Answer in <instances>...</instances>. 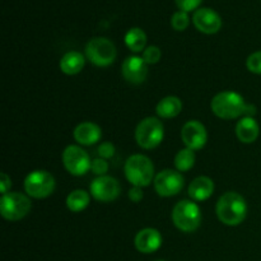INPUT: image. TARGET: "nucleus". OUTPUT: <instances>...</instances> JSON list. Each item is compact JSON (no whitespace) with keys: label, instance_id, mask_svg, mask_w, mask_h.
<instances>
[{"label":"nucleus","instance_id":"2f4dec72","mask_svg":"<svg viewBox=\"0 0 261 261\" xmlns=\"http://www.w3.org/2000/svg\"><path fill=\"white\" fill-rule=\"evenodd\" d=\"M161 261H163V260H161Z\"/></svg>","mask_w":261,"mask_h":261},{"label":"nucleus","instance_id":"423d86ee","mask_svg":"<svg viewBox=\"0 0 261 261\" xmlns=\"http://www.w3.org/2000/svg\"><path fill=\"white\" fill-rule=\"evenodd\" d=\"M31 200L20 193H8L0 199V213L7 221L15 222L24 218L31 211Z\"/></svg>","mask_w":261,"mask_h":261},{"label":"nucleus","instance_id":"393cba45","mask_svg":"<svg viewBox=\"0 0 261 261\" xmlns=\"http://www.w3.org/2000/svg\"><path fill=\"white\" fill-rule=\"evenodd\" d=\"M161 48L158 46H149L143 51V60L147 64H157L161 60Z\"/></svg>","mask_w":261,"mask_h":261},{"label":"nucleus","instance_id":"aec40b11","mask_svg":"<svg viewBox=\"0 0 261 261\" xmlns=\"http://www.w3.org/2000/svg\"><path fill=\"white\" fill-rule=\"evenodd\" d=\"M182 110V102L176 96H167L158 102L155 111L157 115L162 119H172L180 115Z\"/></svg>","mask_w":261,"mask_h":261},{"label":"nucleus","instance_id":"a878e982","mask_svg":"<svg viewBox=\"0 0 261 261\" xmlns=\"http://www.w3.org/2000/svg\"><path fill=\"white\" fill-rule=\"evenodd\" d=\"M246 66L251 73L261 74V51H256L247 58Z\"/></svg>","mask_w":261,"mask_h":261},{"label":"nucleus","instance_id":"0eeeda50","mask_svg":"<svg viewBox=\"0 0 261 261\" xmlns=\"http://www.w3.org/2000/svg\"><path fill=\"white\" fill-rule=\"evenodd\" d=\"M116 47L106 37H94L87 43L86 56L97 66H109L116 59Z\"/></svg>","mask_w":261,"mask_h":261},{"label":"nucleus","instance_id":"6e6552de","mask_svg":"<svg viewBox=\"0 0 261 261\" xmlns=\"http://www.w3.org/2000/svg\"><path fill=\"white\" fill-rule=\"evenodd\" d=\"M24 190L31 198L45 199L55 190V178L47 171L36 170L25 177Z\"/></svg>","mask_w":261,"mask_h":261},{"label":"nucleus","instance_id":"b1692460","mask_svg":"<svg viewBox=\"0 0 261 261\" xmlns=\"http://www.w3.org/2000/svg\"><path fill=\"white\" fill-rule=\"evenodd\" d=\"M189 22H190V19H189L188 13L184 12V10H178V12L173 13V15L171 17V25L176 31L186 30L189 25Z\"/></svg>","mask_w":261,"mask_h":261},{"label":"nucleus","instance_id":"f8f14e48","mask_svg":"<svg viewBox=\"0 0 261 261\" xmlns=\"http://www.w3.org/2000/svg\"><path fill=\"white\" fill-rule=\"evenodd\" d=\"M181 139L186 148L193 150H199L206 144L208 133L205 126L198 120H190L181 129Z\"/></svg>","mask_w":261,"mask_h":261},{"label":"nucleus","instance_id":"dca6fc26","mask_svg":"<svg viewBox=\"0 0 261 261\" xmlns=\"http://www.w3.org/2000/svg\"><path fill=\"white\" fill-rule=\"evenodd\" d=\"M74 139L82 145H92L99 142L102 137V130L94 122H82L74 129Z\"/></svg>","mask_w":261,"mask_h":261},{"label":"nucleus","instance_id":"4468645a","mask_svg":"<svg viewBox=\"0 0 261 261\" xmlns=\"http://www.w3.org/2000/svg\"><path fill=\"white\" fill-rule=\"evenodd\" d=\"M121 73L129 83L142 84L148 76V64L140 56H129L122 63Z\"/></svg>","mask_w":261,"mask_h":261},{"label":"nucleus","instance_id":"7c9ffc66","mask_svg":"<svg viewBox=\"0 0 261 261\" xmlns=\"http://www.w3.org/2000/svg\"><path fill=\"white\" fill-rule=\"evenodd\" d=\"M10 186H12V180H10V177L7 173L3 172L2 175H0V189H2L3 195L8 194V190L10 189Z\"/></svg>","mask_w":261,"mask_h":261},{"label":"nucleus","instance_id":"9d476101","mask_svg":"<svg viewBox=\"0 0 261 261\" xmlns=\"http://www.w3.org/2000/svg\"><path fill=\"white\" fill-rule=\"evenodd\" d=\"M154 189L157 194L163 198L175 196L182 190L184 188V176L181 172L173 170H163L154 177Z\"/></svg>","mask_w":261,"mask_h":261},{"label":"nucleus","instance_id":"2eb2a0df","mask_svg":"<svg viewBox=\"0 0 261 261\" xmlns=\"http://www.w3.org/2000/svg\"><path fill=\"white\" fill-rule=\"evenodd\" d=\"M135 247L143 254H152L155 252L162 245V236L160 231L155 228H144L139 231L134 240Z\"/></svg>","mask_w":261,"mask_h":261},{"label":"nucleus","instance_id":"ddd939ff","mask_svg":"<svg viewBox=\"0 0 261 261\" xmlns=\"http://www.w3.org/2000/svg\"><path fill=\"white\" fill-rule=\"evenodd\" d=\"M194 25L196 30L205 35L217 33L222 27V18L216 10L211 8H200L194 13L193 17Z\"/></svg>","mask_w":261,"mask_h":261},{"label":"nucleus","instance_id":"c85d7f7f","mask_svg":"<svg viewBox=\"0 0 261 261\" xmlns=\"http://www.w3.org/2000/svg\"><path fill=\"white\" fill-rule=\"evenodd\" d=\"M177 7L180 8V10H184V12H191V10L196 9L199 5L201 4L203 0H175Z\"/></svg>","mask_w":261,"mask_h":261},{"label":"nucleus","instance_id":"f3484780","mask_svg":"<svg viewBox=\"0 0 261 261\" xmlns=\"http://www.w3.org/2000/svg\"><path fill=\"white\" fill-rule=\"evenodd\" d=\"M260 127L256 120L251 116H244L236 125V135L240 142L251 144L259 138Z\"/></svg>","mask_w":261,"mask_h":261},{"label":"nucleus","instance_id":"c756f323","mask_svg":"<svg viewBox=\"0 0 261 261\" xmlns=\"http://www.w3.org/2000/svg\"><path fill=\"white\" fill-rule=\"evenodd\" d=\"M143 196H144V194H143L142 188H139V186H133L129 190V199L133 203H139Z\"/></svg>","mask_w":261,"mask_h":261},{"label":"nucleus","instance_id":"1a4fd4ad","mask_svg":"<svg viewBox=\"0 0 261 261\" xmlns=\"http://www.w3.org/2000/svg\"><path fill=\"white\" fill-rule=\"evenodd\" d=\"M63 163L66 171L73 176L86 175L92 166L88 153L78 145H69L64 149Z\"/></svg>","mask_w":261,"mask_h":261},{"label":"nucleus","instance_id":"20e7f679","mask_svg":"<svg viewBox=\"0 0 261 261\" xmlns=\"http://www.w3.org/2000/svg\"><path fill=\"white\" fill-rule=\"evenodd\" d=\"M173 224L182 232H194L201 223V212L198 204L191 200H181L173 206Z\"/></svg>","mask_w":261,"mask_h":261},{"label":"nucleus","instance_id":"f03ea898","mask_svg":"<svg viewBox=\"0 0 261 261\" xmlns=\"http://www.w3.org/2000/svg\"><path fill=\"white\" fill-rule=\"evenodd\" d=\"M218 219L226 226H239L247 216L246 200L234 191H228L219 198L216 206Z\"/></svg>","mask_w":261,"mask_h":261},{"label":"nucleus","instance_id":"4be33fe9","mask_svg":"<svg viewBox=\"0 0 261 261\" xmlns=\"http://www.w3.org/2000/svg\"><path fill=\"white\" fill-rule=\"evenodd\" d=\"M91 201V195L84 190H74L66 198V206L73 213H79L83 212Z\"/></svg>","mask_w":261,"mask_h":261},{"label":"nucleus","instance_id":"39448f33","mask_svg":"<svg viewBox=\"0 0 261 261\" xmlns=\"http://www.w3.org/2000/svg\"><path fill=\"white\" fill-rule=\"evenodd\" d=\"M165 138V126L157 117H147L138 124L135 129V140L144 149H153L162 143Z\"/></svg>","mask_w":261,"mask_h":261},{"label":"nucleus","instance_id":"a211bd4d","mask_svg":"<svg viewBox=\"0 0 261 261\" xmlns=\"http://www.w3.org/2000/svg\"><path fill=\"white\" fill-rule=\"evenodd\" d=\"M214 193V182L208 176H199L189 186V196L195 201H204Z\"/></svg>","mask_w":261,"mask_h":261},{"label":"nucleus","instance_id":"f257e3e1","mask_svg":"<svg viewBox=\"0 0 261 261\" xmlns=\"http://www.w3.org/2000/svg\"><path fill=\"white\" fill-rule=\"evenodd\" d=\"M211 109L216 116L224 120H233L240 116H251L256 114V107L247 105L241 94L224 91L216 94L211 102Z\"/></svg>","mask_w":261,"mask_h":261},{"label":"nucleus","instance_id":"9b49d317","mask_svg":"<svg viewBox=\"0 0 261 261\" xmlns=\"http://www.w3.org/2000/svg\"><path fill=\"white\" fill-rule=\"evenodd\" d=\"M89 193L96 200L102 201V203H110L119 198L120 193H121V186L115 177L98 176L92 181Z\"/></svg>","mask_w":261,"mask_h":261},{"label":"nucleus","instance_id":"cd10ccee","mask_svg":"<svg viewBox=\"0 0 261 261\" xmlns=\"http://www.w3.org/2000/svg\"><path fill=\"white\" fill-rule=\"evenodd\" d=\"M115 150L116 149H115V145L112 143L105 142L98 147V155L103 160H109V158L114 157Z\"/></svg>","mask_w":261,"mask_h":261},{"label":"nucleus","instance_id":"7ed1b4c3","mask_svg":"<svg viewBox=\"0 0 261 261\" xmlns=\"http://www.w3.org/2000/svg\"><path fill=\"white\" fill-rule=\"evenodd\" d=\"M125 176L133 186L145 188L154 178V166L152 161L143 154H134L125 162Z\"/></svg>","mask_w":261,"mask_h":261},{"label":"nucleus","instance_id":"412c9836","mask_svg":"<svg viewBox=\"0 0 261 261\" xmlns=\"http://www.w3.org/2000/svg\"><path fill=\"white\" fill-rule=\"evenodd\" d=\"M125 45L133 53L144 51L145 45H147V35L139 27L130 28L126 32V35H125Z\"/></svg>","mask_w":261,"mask_h":261},{"label":"nucleus","instance_id":"bb28decb","mask_svg":"<svg viewBox=\"0 0 261 261\" xmlns=\"http://www.w3.org/2000/svg\"><path fill=\"white\" fill-rule=\"evenodd\" d=\"M91 170L94 175L105 176L106 175L107 171H109V163H107L106 160H103V158H101V157L94 158V160L92 161Z\"/></svg>","mask_w":261,"mask_h":261},{"label":"nucleus","instance_id":"5701e85b","mask_svg":"<svg viewBox=\"0 0 261 261\" xmlns=\"http://www.w3.org/2000/svg\"><path fill=\"white\" fill-rule=\"evenodd\" d=\"M195 165V150L190 148H184L178 150L175 157V166L178 172H186Z\"/></svg>","mask_w":261,"mask_h":261},{"label":"nucleus","instance_id":"6ab92c4d","mask_svg":"<svg viewBox=\"0 0 261 261\" xmlns=\"http://www.w3.org/2000/svg\"><path fill=\"white\" fill-rule=\"evenodd\" d=\"M84 56L78 51H69L65 55L61 58L60 60V69L64 74L68 75H75V74L81 73L84 68Z\"/></svg>","mask_w":261,"mask_h":261}]
</instances>
